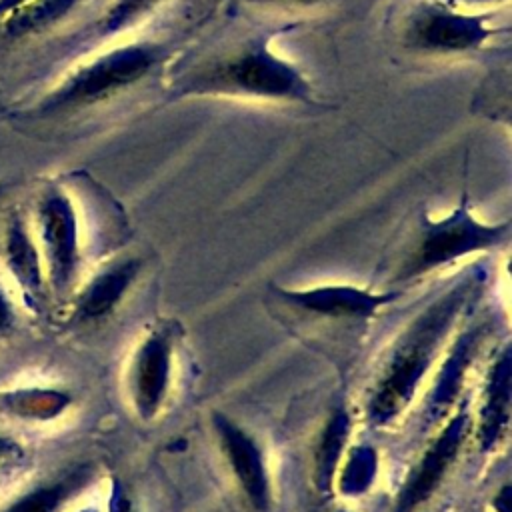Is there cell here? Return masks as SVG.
Instances as JSON below:
<instances>
[{"label": "cell", "instance_id": "cell-9", "mask_svg": "<svg viewBox=\"0 0 512 512\" xmlns=\"http://www.w3.org/2000/svg\"><path fill=\"white\" fill-rule=\"evenodd\" d=\"M212 428L248 504L256 512H268L272 506V480L260 444L224 412L212 414Z\"/></svg>", "mask_w": 512, "mask_h": 512}, {"label": "cell", "instance_id": "cell-20", "mask_svg": "<svg viewBox=\"0 0 512 512\" xmlns=\"http://www.w3.org/2000/svg\"><path fill=\"white\" fill-rule=\"evenodd\" d=\"M160 0H114L104 14L102 28L106 34H114L148 14Z\"/></svg>", "mask_w": 512, "mask_h": 512}, {"label": "cell", "instance_id": "cell-6", "mask_svg": "<svg viewBox=\"0 0 512 512\" xmlns=\"http://www.w3.org/2000/svg\"><path fill=\"white\" fill-rule=\"evenodd\" d=\"M174 330L168 324L150 328L132 352L128 396L136 416L152 422L166 404L174 372Z\"/></svg>", "mask_w": 512, "mask_h": 512}, {"label": "cell", "instance_id": "cell-17", "mask_svg": "<svg viewBox=\"0 0 512 512\" xmlns=\"http://www.w3.org/2000/svg\"><path fill=\"white\" fill-rule=\"evenodd\" d=\"M348 436L350 416L344 408H340L326 420L314 450V482L320 492H330L334 488V476L344 456Z\"/></svg>", "mask_w": 512, "mask_h": 512}, {"label": "cell", "instance_id": "cell-3", "mask_svg": "<svg viewBox=\"0 0 512 512\" xmlns=\"http://www.w3.org/2000/svg\"><path fill=\"white\" fill-rule=\"evenodd\" d=\"M510 240V222H482L464 194L460 204L440 218L424 216L418 238L400 264L396 280L408 282L464 256L500 248Z\"/></svg>", "mask_w": 512, "mask_h": 512}, {"label": "cell", "instance_id": "cell-7", "mask_svg": "<svg viewBox=\"0 0 512 512\" xmlns=\"http://www.w3.org/2000/svg\"><path fill=\"white\" fill-rule=\"evenodd\" d=\"M472 430V420L466 404L440 428L436 438L426 446L420 460L410 468L408 476L400 484L392 512H416L420 510L442 486L458 454Z\"/></svg>", "mask_w": 512, "mask_h": 512}, {"label": "cell", "instance_id": "cell-23", "mask_svg": "<svg viewBox=\"0 0 512 512\" xmlns=\"http://www.w3.org/2000/svg\"><path fill=\"white\" fill-rule=\"evenodd\" d=\"M20 456V446L14 438L6 436V434H0V462H6V460H12Z\"/></svg>", "mask_w": 512, "mask_h": 512}, {"label": "cell", "instance_id": "cell-13", "mask_svg": "<svg viewBox=\"0 0 512 512\" xmlns=\"http://www.w3.org/2000/svg\"><path fill=\"white\" fill-rule=\"evenodd\" d=\"M140 272L138 258H120L100 268L74 296L72 320L88 324L112 314Z\"/></svg>", "mask_w": 512, "mask_h": 512}, {"label": "cell", "instance_id": "cell-1", "mask_svg": "<svg viewBox=\"0 0 512 512\" xmlns=\"http://www.w3.org/2000/svg\"><path fill=\"white\" fill-rule=\"evenodd\" d=\"M482 280L484 272L472 268L404 326L388 352L366 404L368 418L374 426L392 424L414 402L456 320L478 292Z\"/></svg>", "mask_w": 512, "mask_h": 512}, {"label": "cell", "instance_id": "cell-11", "mask_svg": "<svg viewBox=\"0 0 512 512\" xmlns=\"http://www.w3.org/2000/svg\"><path fill=\"white\" fill-rule=\"evenodd\" d=\"M484 326H470L468 330L460 332L458 338L452 342V348L444 356L442 364L438 366L432 386L424 400V422L436 424L440 418H444L460 400L466 374L478 354V348L484 340Z\"/></svg>", "mask_w": 512, "mask_h": 512}, {"label": "cell", "instance_id": "cell-8", "mask_svg": "<svg viewBox=\"0 0 512 512\" xmlns=\"http://www.w3.org/2000/svg\"><path fill=\"white\" fill-rule=\"evenodd\" d=\"M492 34L482 14L458 12L446 4H422L406 26V44L420 52L456 54L480 48Z\"/></svg>", "mask_w": 512, "mask_h": 512}, {"label": "cell", "instance_id": "cell-16", "mask_svg": "<svg viewBox=\"0 0 512 512\" xmlns=\"http://www.w3.org/2000/svg\"><path fill=\"white\" fill-rule=\"evenodd\" d=\"M74 398L64 388L54 386H22L0 392V410L22 422H52L60 418Z\"/></svg>", "mask_w": 512, "mask_h": 512}, {"label": "cell", "instance_id": "cell-25", "mask_svg": "<svg viewBox=\"0 0 512 512\" xmlns=\"http://www.w3.org/2000/svg\"><path fill=\"white\" fill-rule=\"evenodd\" d=\"M76 512H102V510L96 508V506H82V508H78Z\"/></svg>", "mask_w": 512, "mask_h": 512}, {"label": "cell", "instance_id": "cell-24", "mask_svg": "<svg viewBox=\"0 0 512 512\" xmlns=\"http://www.w3.org/2000/svg\"><path fill=\"white\" fill-rule=\"evenodd\" d=\"M26 2H30V0H0V16L10 14L12 10H16V8L24 6Z\"/></svg>", "mask_w": 512, "mask_h": 512}, {"label": "cell", "instance_id": "cell-21", "mask_svg": "<svg viewBox=\"0 0 512 512\" xmlns=\"http://www.w3.org/2000/svg\"><path fill=\"white\" fill-rule=\"evenodd\" d=\"M16 320H18L16 306L10 298V294L6 292V288L0 284V338L14 330Z\"/></svg>", "mask_w": 512, "mask_h": 512}, {"label": "cell", "instance_id": "cell-14", "mask_svg": "<svg viewBox=\"0 0 512 512\" xmlns=\"http://www.w3.org/2000/svg\"><path fill=\"white\" fill-rule=\"evenodd\" d=\"M512 400V352L506 344L488 368L482 402L476 420V442L480 452H492L504 440L510 426Z\"/></svg>", "mask_w": 512, "mask_h": 512}, {"label": "cell", "instance_id": "cell-10", "mask_svg": "<svg viewBox=\"0 0 512 512\" xmlns=\"http://www.w3.org/2000/svg\"><path fill=\"white\" fill-rule=\"evenodd\" d=\"M272 292L302 312L334 318V320H360L374 316L382 306L394 302L400 292H370L366 288L350 284H322L312 288H280L272 286Z\"/></svg>", "mask_w": 512, "mask_h": 512}, {"label": "cell", "instance_id": "cell-22", "mask_svg": "<svg viewBox=\"0 0 512 512\" xmlns=\"http://www.w3.org/2000/svg\"><path fill=\"white\" fill-rule=\"evenodd\" d=\"M492 508L496 512H512V488H510V484H504L496 492V496L492 500Z\"/></svg>", "mask_w": 512, "mask_h": 512}, {"label": "cell", "instance_id": "cell-28", "mask_svg": "<svg viewBox=\"0 0 512 512\" xmlns=\"http://www.w3.org/2000/svg\"><path fill=\"white\" fill-rule=\"evenodd\" d=\"M340 512H346V510H340Z\"/></svg>", "mask_w": 512, "mask_h": 512}, {"label": "cell", "instance_id": "cell-15", "mask_svg": "<svg viewBox=\"0 0 512 512\" xmlns=\"http://www.w3.org/2000/svg\"><path fill=\"white\" fill-rule=\"evenodd\" d=\"M96 478L92 462H76L12 496L0 512H64Z\"/></svg>", "mask_w": 512, "mask_h": 512}, {"label": "cell", "instance_id": "cell-12", "mask_svg": "<svg viewBox=\"0 0 512 512\" xmlns=\"http://www.w3.org/2000/svg\"><path fill=\"white\" fill-rule=\"evenodd\" d=\"M4 264L30 306H44L50 298L42 254L30 226L20 214H12L2 240Z\"/></svg>", "mask_w": 512, "mask_h": 512}, {"label": "cell", "instance_id": "cell-19", "mask_svg": "<svg viewBox=\"0 0 512 512\" xmlns=\"http://www.w3.org/2000/svg\"><path fill=\"white\" fill-rule=\"evenodd\" d=\"M82 0H30L6 14L4 32L12 38L36 34L70 14Z\"/></svg>", "mask_w": 512, "mask_h": 512}, {"label": "cell", "instance_id": "cell-2", "mask_svg": "<svg viewBox=\"0 0 512 512\" xmlns=\"http://www.w3.org/2000/svg\"><path fill=\"white\" fill-rule=\"evenodd\" d=\"M178 94L252 96L288 102H308L312 96L308 78L276 50L266 38H256L226 58L188 72Z\"/></svg>", "mask_w": 512, "mask_h": 512}, {"label": "cell", "instance_id": "cell-5", "mask_svg": "<svg viewBox=\"0 0 512 512\" xmlns=\"http://www.w3.org/2000/svg\"><path fill=\"white\" fill-rule=\"evenodd\" d=\"M36 234L50 296L66 300L80 274L82 248L76 208L62 190L52 188L40 196L36 206Z\"/></svg>", "mask_w": 512, "mask_h": 512}, {"label": "cell", "instance_id": "cell-18", "mask_svg": "<svg viewBox=\"0 0 512 512\" xmlns=\"http://www.w3.org/2000/svg\"><path fill=\"white\" fill-rule=\"evenodd\" d=\"M378 452L370 444H356L346 452L342 464H338L334 486L346 498H358L372 490L378 478Z\"/></svg>", "mask_w": 512, "mask_h": 512}, {"label": "cell", "instance_id": "cell-26", "mask_svg": "<svg viewBox=\"0 0 512 512\" xmlns=\"http://www.w3.org/2000/svg\"><path fill=\"white\" fill-rule=\"evenodd\" d=\"M250 2H306V0H250Z\"/></svg>", "mask_w": 512, "mask_h": 512}, {"label": "cell", "instance_id": "cell-27", "mask_svg": "<svg viewBox=\"0 0 512 512\" xmlns=\"http://www.w3.org/2000/svg\"><path fill=\"white\" fill-rule=\"evenodd\" d=\"M462 2H502V0H462Z\"/></svg>", "mask_w": 512, "mask_h": 512}, {"label": "cell", "instance_id": "cell-4", "mask_svg": "<svg viewBox=\"0 0 512 512\" xmlns=\"http://www.w3.org/2000/svg\"><path fill=\"white\" fill-rule=\"evenodd\" d=\"M162 60L156 44H126L112 48L70 74L44 102V110L84 106L108 98L144 76Z\"/></svg>", "mask_w": 512, "mask_h": 512}]
</instances>
